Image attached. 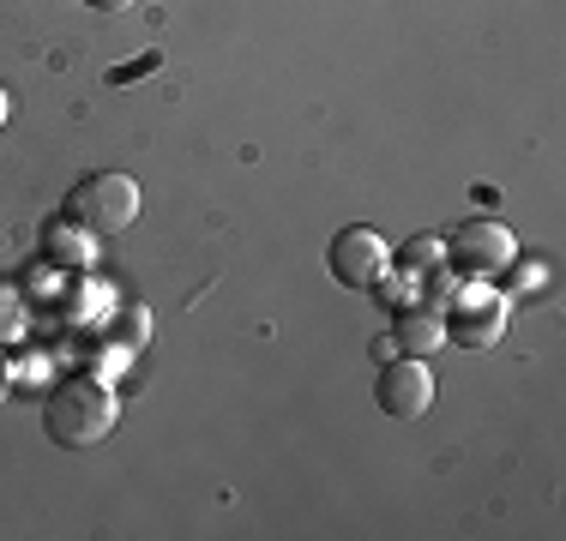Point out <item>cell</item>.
<instances>
[{
    "label": "cell",
    "instance_id": "7",
    "mask_svg": "<svg viewBox=\"0 0 566 541\" xmlns=\"http://www.w3.org/2000/svg\"><path fill=\"white\" fill-rule=\"evenodd\" d=\"M447 343V314L440 307H398V325H392V349L403 356H434V349Z\"/></svg>",
    "mask_w": 566,
    "mask_h": 541
},
{
    "label": "cell",
    "instance_id": "10",
    "mask_svg": "<svg viewBox=\"0 0 566 541\" xmlns=\"http://www.w3.org/2000/svg\"><path fill=\"white\" fill-rule=\"evenodd\" d=\"M422 289H428V307H447V301H452V270L434 265V277H428Z\"/></svg>",
    "mask_w": 566,
    "mask_h": 541
},
{
    "label": "cell",
    "instance_id": "14",
    "mask_svg": "<svg viewBox=\"0 0 566 541\" xmlns=\"http://www.w3.org/2000/svg\"><path fill=\"white\" fill-rule=\"evenodd\" d=\"M91 7H97V12H127L133 0H91Z\"/></svg>",
    "mask_w": 566,
    "mask_h": 541
},
{
    "label": "cell",
    "instance_id": "2",
    "mask_svg": "<svg viewBox=\"0 0 566 541\" xmlns=\"http://www.w3.org/2000/svg\"><path fill=\"white\" fill-rule=\"evenodd\" d=\"M66 216H73V229H85V235H120V229L139 216V187H133L127 174H91V181L73 187Z\"/></svg>",
    "mask_w": 566,
    "mask_h": 541
},
{
    "label": "cell",
    "instance_id": "15",
    "mask_svg": "<svg viewBox=\"0 0 566 541\" xmlns=\"http://www.w3.org/2000/svg\"><path fill=\"white\" fill-rule=\"evenodd\" d=\"M7 391H12V373H7V356H0V403H7Z\"/></svg>",
    "mask_w": 566,
    "mask_h": 541
},
{
    "label": "cell",
    "instance_id": "16",
    "mask_svg": "<svg viewBox=\"0 0 566 541\" xmlns=\"http://www.w3.org/2000/svg\"><path fill=\"white\" fill-rule=\"evenodd\" d=\"M7 108H12V103H7V85H0V127H7Z\"/></svg>",
    "mask_w": 566,
    "mask_h": 541
},
{
    "label": "cell",
    "instance_id": "9",
    "mask_svg": "<svg viewBox=\"0 0 566 541\" xmlns=\"http://www.w3.org/2000/svg\"><path fill=\"white\" fill-rule=\"evenodd\" d=\"M49 259H55V265H78V259H85V241H78L66 223H55V229H49Z\"/></svg>",
    "mask_w": 566,
    "mask_h": 541
},
{
    "label": "cell",
    "instance_id": "5",
    "mask_svg": "<svg viewBox=\"0 0 566 541\" xmlns=\"http://www.w3.org/2000/svg\"><path fill=\"white\" fill-rule=\"evenodd\" d=\"M506 259H512V235L501 223H464L452 235V265L464 277H494Z\"/></svg>",
    "mask_w": 566,
    "mask_h": 541
},
{
    "label": "cell",
    "instance_id": "4",
    "mask_svg": "<svg viewBox=\"0 0 566 541\" xmlns=\"http://www.w3.org/2000/svg\"><path fill=\"white\" fill-rule=\"evenodd\" d=\"M428 403H434V373L422 368V356L386 361V373H380V410L398 415V422H416Z\"/></svg>",
    "mask_w": 566,
    "mask_h": 541
},
{
    "label": "cell",
    "instance_id": "13",
    "mask_svg": "<svg viewBox=\"0 0 566 541\" xmlns=\"http://www.w3.org/2000/svg\"><path fill=\"white\" fill-rule=\"evenodd\" d=\"M151 66H164V54H145V61H133V66H115V85H127V78H139V73H151Z\"/></svg>",
    "mask_w": 566,
    "mask_h": 541
},
{
    "label": "cell",
    "instance_id": "6",
    "mask_svg": "<svg viewBox=\"0 0 566 541\" xmlns=\"http://www.w3.org/2000/svg\"><path fill=\"white\" fill-rule=\"evenodd\" d=\"M501 325H506L501 295H464L447 319V337H458V343H470V349H489L494 337H501Z\"/></svg>",
    "mask_w": 566,
    "mask_h": 541
},
{
    "label": "cell",
    "instance_id": "12",
    "mask_svg": "<svg viewBox=\"0 0 566 541\" xmlns=\"http://www.w3.org/2000/svg\"><path fill=\"white\" fill-rule=\"evenodd\" d=\"M403 265H410V270H428V265H440V247H428V241H416V247L403 253Z\"/></svg>",
    "mask_w": 566,
    "mask_h": 541
},
{
    "label": "cell",
    "instance_id": "11",
    "mask_svg": "<svg viewBox=\"0 0 566 541\" xmlns=\"http://www.w3.org/2000/svg\"><path fill=\"white\" fill-rule=\"evenodd\" d=\"M115 331H120V343H145V337H151V314H127Z\"/></svg>",
    "mask_w": 566,
    "mask_h": 541
},
{
    "label": "cell",
    "instance_id": "1",
    "mask_svg": "<svg viewBox=\"0 0 566 541\" xmlns=\"http://www.w3.org/2000/svg\"><path fill=\"white\" fill-rule=\"evenodd\" d=\"M49 422V439L66 445V452H91V445H103L120 422V397L109 385H97V379H66L55 385V397H49L43 410Z\"/></svg>",
    "mask_w": 566,
    "mask_h": 541
},
{
    "label": "cell",
    "instance_id": "8",
    "mask_svg": "<svg viewBox=\"0 0 566 541\" xmlns=\"http://www.w3.org/2000/svg\"><path fill=\"white\" fill-rule=\"evenodd\" d=\"M12 337H24V301L12 283H0V343H12Z\"/></svg>",
    "mask_w": 566,
    "mask_h": 541
},
{
    "label": "cell",
    "instance_id": "3",
    "mask_svg": "<svg viewBox=\"0 0 566 541\" xmlns=\"http://www.w3.org/2000/svg\"><path fill=\"white\" fill-rule=\"evenodd\" d=\"M386 241L374 235V229H344L338 241H332V277L344 283V289H368V283L386 277Z\"/></svg>",
    "mask_w": 566,
    "mask_h": 541
}]
</instances>
